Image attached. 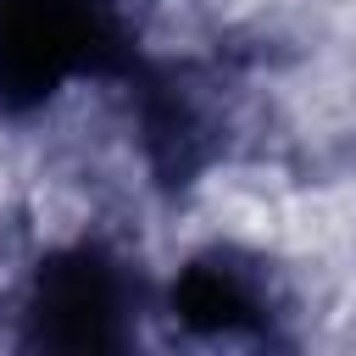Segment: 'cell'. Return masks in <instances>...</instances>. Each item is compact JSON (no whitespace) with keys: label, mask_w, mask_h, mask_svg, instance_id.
<instances>
[{"label":"cell","mask_w":356,"mask_h":356,"mask_svg":"<svg viewBox=\"0 0 356 356\" xmlns=\"http://www.w3.org/2000/svg\"><path fill=\"white\" fill-rule=\"evenodd\" d=\"M0 184H6V156H0Z\"/></svg>","instance_id":"cell-1"}]
</instances>
